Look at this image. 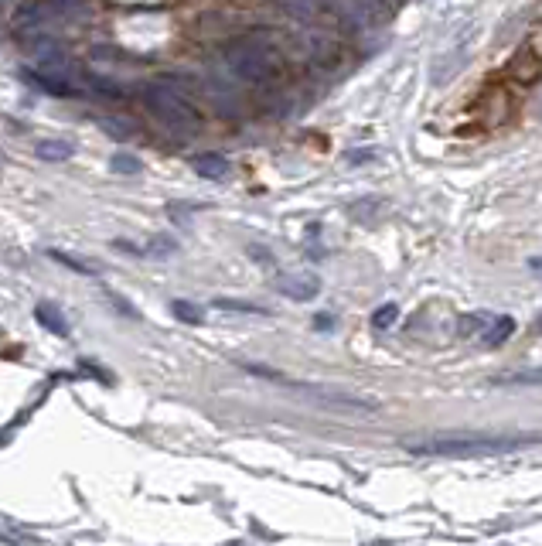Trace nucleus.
<instances>
[{
  "label": "nucleus",
  "mask_w": 542,
  "mask_h": 546,
  "mask_svg": "<svg viewBox=\"0 0 542 546\" xmlns=\"http://www.w3.org/2000/svg\"><path fill=\"white\" fill-rule=\"evenodd\" d=\"M222 55L225 65L249 86H277L283 72H287V59H283L277 38L266 28L249 31L243 38H232L222 48Z\"/></svg>",
  "instance_id": "f257e3e1"
},
{
  "label": "nucleus",
  "mask_w": 542,
  "mask_h": 546,
  "mask_svg": "<svg viewBox=\"0 0 542 546\" xmlns=\"http://www.w3.org/2000/svg\"><path fill=\"white\" fill-rule=\"evenodd\" d=\"M539 434H437L427 441H410L413 454H437V458H491L512 454L539 444Z\"/></svg>",
  "instance_id": "f03ea898"
},
{
  "label": "nucleus",
  "mask_w": 542,
  "mask_h": 546,
  "mask_svg": "<svg viewBox=\"0 0 542 546\" xmlns=\"http://www.w3.org/2000/svg\"><path fill=\"white\" fill-rule=\"evenodd\" d=\"M144 103L161 120V127H168L174 137L185 140L202 130V113L195 110V103L174 86H168V82H150V86H144Z\"/></svg>",
  "instance_id": "7ed1b4c3"
},
{
  "label": "nucleus",
  "mask_w": 542,
  "mask_h": 546,
  "mask_svg": "<svg viewBox=\"0 0 542 546\" xmlns=\"http://www.w3.org/2000/svg\"><path fill=\"white\" fill-rule=\"evenodd\" d=\"M297 390L311 400L324 403V407H341V410H379V400L372 396H362V393H341V390H324V386H307V383H297Z\"/></svg>",
  "instance_id": "20e7f679"
},
{
  "label": "nucleus",
  "mask_w": 542,
  "mask_h": 546,
  "mask_svg": "<svg viewBox=\"0 0 542 546\" xmlns=\"http://www.w3.org/2000/svg\"><path fill=\"white\" fill-rule=\"evenodd\" d=\"M273 287H277L283 297H290V301L307 304L321 294V277H314V273H277Z\"/></svg>",
  "instance_id": "39448f33"
},
{
  "label": "nucleus",
  "mask_w": 542,
  "mask_h": 546,
  "mask_svg": "<svg viewBox=\"0 0 542 546\" xmlns=\"http://www.w3.org/2000/svg\"><path fill=\"white\" fill-rule=\"evenodd\" d=\"M508 76H512L515 82H536V79H542V52H539V38L532 41L529 48H522V52L515 55L512 65H508Z\"/></svg>",
  "instance_id": "423d86ee"
},
{
  "label": "nucleus",
  "mask_w": 542,
  "mask_h": 546,
  "mask_svg": "<svg viewBox=\"0 0 542 546\" xmlns=\"http://www.w3.org/2000/svg\"><path fill=\"white\" fill-rule=\"evenodd\" d=\"M24 82H31V86L41 89V93H48V96H75L79 93L69 79L48 76V72H38V69H24Z\"/></svg>",
  "instance_id": "0eeeda50"
},
{
  "label": "nucleus",
  "mask_w": 542,
  "mask_h": 546,
  "mask_svg": "<svg viewBox=\"0 0 542 546\" xmlns=\"http://www.w3.org/2000/svg\"><path fill=\"white\" fill-rule=\"evenodd\" d=\"M491 386H505V390H519V386H542V366L498 372V376H491Z\"/></svg>",
  "instance_id": "6e6552de"
},
{
  "label": "nucleus",
  "mask_w": 542,
  "mask_h": 546,
  "mask_svg": "<svg viewBox=\"0 0 542 546\" xmlns=\"http://www.w3.org/2000/svg\"><path fill=\"white\" fill-rule=\"evenodd\" d=\"M464 62H468V48H454V52L444 55V59L430 69V82L433 86H444V82H450L464 69Z\"/></svg>",
  "instance_id": "1a4fd4ad"
},
{
  "label": "nucleus",
  "mask_w": 542,
  "mask_h": 546,
  "mask_svg": "<svg viewBox=\"0 0 542 546\" xmlns=\"http://www.w3.org/2000/svg\"><path fill=\"white\" fill-rule=\"evenodd\" d=\"M191 168H195V175H202L208 181H222L229 175V161L222 154H195L191 157Z\"/></svg>",
  "instance_id": "9d476101"
},
{
  "label": "nucleus",
  "mask_w": 542,
  "mask_h": 546,
  "mask_svg": "<svg viewBox=\"0 0 542 546\" xmlns=\"http://www.w3.org/2000/svg\"><path fill=\"white\" fill-rule=\"evenodd\" d=\"M515 332V321L508 318V314H498V318H491L488 332L481 335V345H488V349H495V345H505L508 338Z\"/></svg>",
  "instance_id": "9b49d317"
},
{
  "label": "nucleus",
  "mask_w": 542,
  "mask_h": 546,
  "mask_svg": "<svg viewBox=\"0 0 542 546\" xmlns=\"http://www.w3.org/2000/svg\"><path fill=\"white\" fill-rule=\"evenodd\" d=\"M35 154L41 157V161H69V157L75 154L72 140H38L35 144Z\"/></svg>",
  "instance_id": "f8f14e48"
},
{
  "label": "nucleus",
  "mask_w": 542,
  "mask_h": 546,
  "mask_svg": "<svg viewBox=\"0 0 542 546\" xmlns=\"http://www.w3.org/2000/svg\"><path fill=\"white\" fill-rule=\"evenodd\" d=\"M491 318H495V314H488V311H471L468 318H461V338H478L481 342V335L488 332V325H491Z\"/></svg>",
  "instance_id": "ddd939ff"
},
{
  "label": "nucleus",
  "mask_w": 542,
  "mask_h": 546,
  "mask_svg": "<svg viewBox=\"0 0 542 546\" xmlns=\"http://www.w3.org/2000/svg\"><path fill=\"white\" fill-rule=\"evenodd\" d=\"M99 130H103L106 137H113V140H130V137H137V123H133V120H123V117H103V120H99Z\"/></svg>",
  "instance_id": "4468645a"
},
{
  "label": "nucleus",
  "mask_w": 542,
  "mask_h": 546,
  "mask_svg": "<svg viewBox=\"0 0 542 546\" xmlns=\"http://www.w3.org/2000/svg\"><path fill=\"white\" fill-rule=\"evenodd\" d=\"M35 318H38L45 328H52L55 335H69V321L62 318V311H58L55 304H41V308L35 311Z\"/></svg>",
  "instance_id": "2eb2a0df"
},
{
  "label": "nucleus",
  "mask_w": 542,
  "mask_h": 546,
  "mask_svg": "<svg viewBox=\"0 0 542 546\" xmlns=\"http://www.w3.org/2000/svg\"><path fill=\"white\" fill-rule=\"evenodd\" d=\"M171 311H174V318L185 321V325H202V321H205L202 308H195L191 301H174V304H171Z\"/></svg>",
  "instance_id": "dca6fc26"
},
{
  "label": "nucleus",
  "mask_w": 542,
  "mask_h": 546,
  "mask_svg": "<svg viewBox=\"0 0 542 546\" xmlns=\"http://www.w3.org/2000/svg\"><path fill=\"white\" fill-rule=\"evenodd\" d=\"M110 168L116 171V175H137L140 168H144V164H140V157H133V154H113L110 157Z\"/></svg>",
  "instance_id": "f3484780"
},
{
  "label": "nucleus",
  "mask_w": 542,
  "mask_h": 546,
  "mask_svg": "<svg viewBox=\"0 0 542 546\" xmlns=\"http://www.w3.org/2000/svg\"><path fill=\"white\" fill-rule=\"evenodd\" d=\"M396 318H399L396 304H382V308L372 314V328H375V332H386V328L396 325Z\"/></svg>",
  "instance_id": "a211bd4d"
},
{
  "label": "nucleus",
  "mask_w": 542,
  "mask_h": 546,
  "mask_svg": "<svg viewBox=\"0 0 542 546\" xmlns=\"http://www.w3.org/2000/svg\"><path fill=\"white\" fill-rule=\"evenodd\" d=\"M86 82H93L96 93H103V96H110V99H123V96H127V89H120V82L103 79V76H93V72L86 76Z\"/></svg>",
  "instance_id": "6ab92c4d"
},
{
  "label": "nucleus",
  "mask_w": 542,
  "mask_h": 546,
  "mask_svg": "<svg viewBox=\"0 0 542 546\" xmlns=\"http://www.w3.org/2000/svg\"><path fill=\"white\" fill-rule=\"evenodd\" d=\"M215 308L219 311H243V314H270L266 308H256V304H246V301H232V297H219V301H215Z\"/></svg>",
  "instance_id": "aec40b11"
},
{
  "label": "nucleus",
  "mask_w": 542,
  "mask_h": 546,
  "mask_svg": "<svg viewBox=\"0 0 542 546\" xmlns=\"http://www.w3.org/2000/svg\"><path fill=\"white\" fill-rule=\"evenodd\" d=\"M55 256V260H62L65 263V267H72V270H79V273H93V267H89V263H82V260H72V256H65V253H52Z\"/></svg>",
  "instance_id": "412c9836"
},
{
  "label": "nucleus",
  "mask_w": 542,
  "mask_h": 546,
  "mask_svg": "<svg viewBox=\"0 0 542 546\" xmlns=\"http://www.w3.org/2000/svg\"><path fill=\"white\" fill-rule=\"evenodd\" d=\"M314 325H318V328H328V325H335V318H331V314H318V321H314Z\"/></svg>",
  "instance_id": "4be33fe9"
},
{
  "label": "nucleus",
  "mask_w": 542,
  "mask_h": 546,
  "mask_svg": "<svg viewBox=\"0 0 542 546\" xmlns=\"http://www.w3.org/2000/svg\"><path fill=\"white\" fill-rule=\"evenodd\" d=\"M529 267L536 270V273H542V256H532V260H529Z\"/></svg>",
  "instance_id": "5701e85b"
},
{
  "label": "nucleus",
  "mask_w": 542,
  "mask_h": 546,
  "mask_svg": "<svg viewBox=\"0 0 542 546\" xmlns=\"http://www.w3.org/2000/svg\"><path fill=\"white\" fill-rule=\"evenodd\" d=\"M0 164H4V154H0Z\"/></svg>",
  "instance_id": "b1692460"
}]
</instances>
